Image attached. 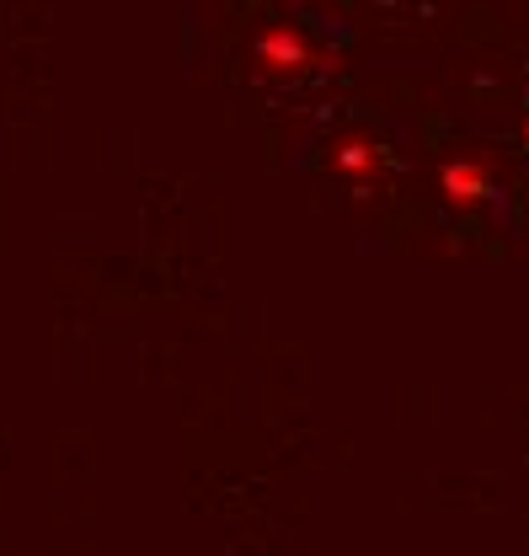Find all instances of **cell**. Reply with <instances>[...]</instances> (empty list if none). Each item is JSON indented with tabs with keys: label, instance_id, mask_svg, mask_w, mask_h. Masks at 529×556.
<instances>
[{
	"label": "cell",
	"instance_id": "obj_1",
	"mask_svg": "<svg viewBox=\"0 0 529 556\" xmlns=\"http://www.w3.org/2000/svg\"><path fill=\"white\" fill-rule=\"evenodd\" d=\"M439 188H444V199L455 208H476L492 199V177H487V166H476V161H450V166L439 172Z\"/></svg>",
	"mask_w": 529,
	"mask_h": 556
},
{
	"label": "cell",
	"instance_id": "obj_2",
	"mask_svg": "<svg viewBox=\"0 0 529 556\" xmlns=\"http://www.w3.org/2000/svg\"><path fill=\"white\" fill-rule=\"evenodd\" d=\"M305 60H311V49L289 33V27H273L263 38V65L278 70V75H289V70H305Z\"/></svg>",
	"mask_w": 529,
	"mask_h": 556
},
{
	"label": "cell",
	"instance_id": "obj_3",
	"mask_svg": "<svg viewBox=\"0 0 529 556\" xmlns=\"http://www.w3.org/2000/svg\"><path fill=\"white\" fill-rule=\"evenodd\" d=\"M337 166H342L348 177H375V172H380V150H375L369 139H342V144H337Z\"/></svg>",
	"mask_w": 529,
	"mask_h": 556
}]
</instances>
